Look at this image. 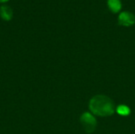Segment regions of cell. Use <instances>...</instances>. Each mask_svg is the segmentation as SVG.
<instances>
[{
  "mask_svg": "<svg viewBox=\"0 0 135 134\" xmlns=\"http://www.w3.org/2000/svg\"><path fill=\"white\" fill-rule=\"evenodd\" d=\"M91 112L100 117L112 116L115 111V106L112 99L107 96L97 95L89 101Z\"/></svg>",
  "mask_w": 135,
  "mask_h": 134,
  "instance_id": "1",
  "label": "cell"
},
{
  "mask_svg": "<svg viewBox=\"0 0 135 134\" xmlns=\"http://www.w3.org/2000/svg\"><path fill=\"white\" fill-rule=\"evenodd\" d=\"M0 16L2 19L6 20V21H9L12 18L13 16V13H12V9L6 6H2L0 8Z\"/></svg>",
  "mask_w": 135,
  "mask_h": 134,
  "instance_id": "4",
  "label": "cell"
},
{
  "mask_svg": "<svg viewBox=\"0 0 135 134\" xmlns=\"http://www.w3.org/2000/svg\"><path fill=\"white\" fill-rule=\"evenodd\" d=\"M80 122L84 130L87 133H92L96 130L97 120L91 113L85 112L82 114L80 118Z\"/></svg>",
  "mask_w": 135,
  "mask_h": 134,
  "instance_id": "2",
  "label": "cell"
},
{
  "mask_svg": "<svg viewBox=\"0 0 135 134\" xmlns=\"http://www.w3.org/2000/svg\"><path fill=\"white\" fill-rule=\"evenodd\" d=\"M116 111H117V113L119 115H120L122 116H127L131 113L130 108L126 105H119V106H118L117 108H116Z\"/></svg>",
  "mask_w": 135,
  "mask_h": 134,
  "instance_id": "6",
  "label": "cell"
},
{
  "mask_svg": "<svg viewBox=\"0 0 135 134\" xmlns=\"http://www.w3.org/2000/svg\"><path fill=\"white\" fill-rule=\"evenodd\" d=\"M118 22L123 26H131L135 23V16L131 12L124 11L118 17Z\"/></svg>",
  "mask_w": 135,
  "mask_h": 134,
  "instance_id": "3",
  "label": "cell"
},
{
  "mask_svg": "<svg viewBox=\"0 0 135 134\" xmlns=\"http://www.w3.org/2000/svg\"><path fill=\"white\" fill-rule=\"evenodd\" d=\"M6 1H8V0H0V2H5Z\"/></svg>",
  "mask_w": 135,
  "mask_h": 134,
  "instance_id": "7",
  "label": "cell"
},
{
  "mask_svg": "<svg viewBox=\"0 0 135 134\" xmlns=\"http://www.w3.org/2000/svg\"><path fill=\"white\" fill-rule=\"evenodd\" d=\"M108 6L111 11L113 13H118L122 8V3L120 0H108Z\"/></svg>",
  "mask_w": 135,
  "mask_h": 134,
  "instance_id": "5",
  "label": "cell"
}]
</instances>
